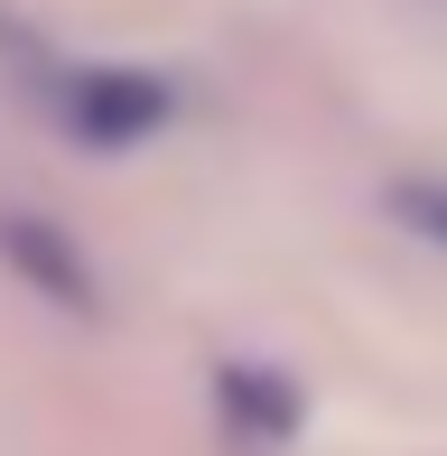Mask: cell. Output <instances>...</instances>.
Instances as JSON below:
<instances>
[{"label":"cell","mask_w":447,"mask_h":456,"mask_svg":"<svg viewBox=\"0 0 447 456\" xmlns=\"http://www.w3.org/2000/svg\"><path fill=\"white\" fill-rule=\"evenodd\" d=\"M392 205H401V215H410L419 233H429V242H447V196H438V186H401Z\"/></svg>","instance_id":"obj_4"},{"label":"cell","mask_w":447,"mask_h":456,"mask_svg":"<svg viewBox=\"0 0 447 456\" xmlns=\"http://www.w3.org/2000/svg\"><path fill=\"white\" fill-rule=\"evenodd\" d=\"M224 410H252L261 438H280V428H289V391L261 382V363H224Z\"/></svg>","instance_id":"obj_3"},{"label":"cell","mask_w":447,"mask_h":456,"mask_svg":"<svg viewBox=\"0 0 447 456\" xmlns=\"http://www.w3.org/2000/svg\"><path fill=\"white\" fill-rule=\"evenodd\" d=\"M75 131L93 140V150H121V140H140V131H158V121H168V85H150V75H85V85H75Z\"/></svg>","instance_id":"obj_1"},{"label":"cell","mask_w":447,"mask_h":456,"mask_svg":"<svg viewBox=\"0 0 447 456\" xmlns=\"http://www.w3.org/2000/svg\"><path fill=\"white\" fill-rule=\"evenodd\" d=\"M0 252H10L19 271L37 280V289H47L56 307H85V298H93L85 261H75V252H66V242H56V233H47V224H37V215H10V224H0Z\"/></svg>","instance_id":"obj_2"}]
</instances>
